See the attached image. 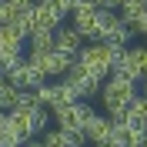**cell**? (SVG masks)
Returning <instances> with one entry per match:
<instances>
[{
	"instance_id": "obj_1",
	"label": "cell",
	"mask_w": 147,
	"mask_h": 147,
	"mask_svg": "<svg viewBox=\"0 0 147 147\" xmlns=\"http://www.w3.org/2000/svg\"><path fill=\"white\" fill-rule=\"evenodd\" d=\"M97 97L104 100V114H107L110 120H124L127 104L137 97V80H130V77H124V74H110L107 80L100 84Z\"/></svg>"
},
{
	"instance_id": "obj_2",
	"label": "cell",
	"mask_w": 147,
	"mask_h": 147,
	"mask_svg": "<svg viewBox=\"0 0 147 147\" xmlns=\"http://www.w3.org/2000/svg\"><path fill=\"white\" fill-rule=\"evenodd\" d=\"M74 67L77 70H84L87 77H94L97 84H104L110 77V50L107 44H84V50L77 54V60H74Z\"/></svg>"
},
{
	"instance_id": "obj_3",
	"label": "cell",
	"mask_w": 147,
	"mask_h": 147,
	"mask_svg": "<svg viewBox=\"0 0 147 147\" xmlns=\"http://www.w3.org/2000/svg\"><path fill=\"white\" fill-rule=\"evenodd\" d=\"M54 114V124L60 130H74V134H84V127H87V120H90L94 107L87 100H74V104H64V107L50 110Z\"/></svg>"
},
{
	"instance_id": "obj_4",
	"label": "cell",
	"mask_w": 147,
	"mask_h": 147,
	"mask_svg": "<svg viewBox=\"0 0 147 147\" xmlns=\"http://www.w3.org/2000/svg\"><path fill=\"white\" fill-rule=\"evenodd\" d=\"M34 94H37V104L47 107V110H57V107H64V104L77 100V94L67 87V80H44Z\"/></svg>"
},
{
	"instance_id": "obj_5",
	"label": "cell",
	"mask_w": 147,
	"mask_h": 147,
	"mask_svg": "<svg viewBox=\"0 0 147 147\" xmlns=\"http://www.w3.org/2000/svg\"><path fill=\"white\" fill-rule=\"evenodd\" d=\"M30 60H34V67L40 74H44V80H54V77H64L67 70H70V57L67 54H60V50H44V54H30Z\"/></svg>"
},
{
	"instance_id": "obj_6",
	"label": "cell",
	"mask_w": 147,
	"mask_h": 147,
	"mask_svg": "<svg viewBox=\"0 0 147 147\" xmlns=\"http://www.w3.org/2000/svg\"><path fill=\"white\" fill-rule=\"evenodd\" d=\"M74 30L84 40H97V30H100V10H97V3H77L74 7Z\"/></svg>"
},
{
	"instance_id": "obj_7",
	"label": "cell",
	"mask_w": 147,
	"mask_h": 147,
	"mask_svg": "<svg viewBox=\"0 0 147 147\" xmlns=\"http://www.w3.org/2000/svg\"><path fill=\"white\" fill-rule=\"evenodd\" d=\"M144 70H147V47H127V50H124V60H120L110 74H124L130 80H140Z\"/></svg>"
},
{
	"instance_id": "obj_8",
	"label": "cell",
	"mask_w": 147,
	"mask_h": 147,
	"mask_svg": "<svg viewBox=\"0 0 147 147\" xmlns=\"http://www.w3.org/2000/svg\"><path fill=\"white\" fill-rule=\"evenodd\" d=\"M7 80L13 84L17 90H37V87L44 84V74L37 70V67H34V60L27 57V60H20V64L7 74Z\"/></svg>"
},
{
	"instance_id": "obj_9",
	"label": "cell",
	"mask_w": 147,
	"mask_h": 147,
	"mask_svg": "<svg viewBox=\"0 0 147 147\" xmlns=\"http://www.w3.org/2000/svg\"><path fill=\"white\" fill-rule=\"evenodd\" d=\"M64 80H67V87L77 94V100H87V97H94V94L100 90V84L94 80V77H87L84 70H77L74 64H70V70L64 74Z\"/></svg>"
},
{
	"instance_id": "obj_10",
	"label": "cell",
	"mask_w": 147,
	"mask_h": 147,
	"mask_svg": "<svg viewBox=\"0 0 147 147\" xmlns=\"http://www.w3.org/2000/svg\"><path fill=\"white\" fill-rule=\"evenodd\" d=\"M110 130H114V120L107 117V114H97V110H94L90 114V120H87V127H84V137L90 140V144H107L110 140Z\"/></svg>"
},
{
	"instance_id": "obj_11",
	"label": "cell",
	"mask_w": 147,
	"mask_h": 147,
	"mask_svg": "<svg viewBox=\"0 0 147 147\" xmlns=\"http://www.w3.org/2000/svg\"><path fill=\"white\" fill-rule=\"evenodd\" d=\"M54 47L60 50V54H67L70 60H77V54L84 50V37L77 34L74 27H57V34H54Z\"/></svg>"
},
{
	"instance_id": "obj_12",
	"label": "cell",
	"mask_w": 147,
	"mask_h": 147,
	"mask_svg": "<svg viewBox=\"0 0 147 147\" xmlns=\"http://www.w3.org/2000/svg\"><path fill=\"white\" fill-rule=\"evenodd\" d=\"M54 34H57V30H34V34L27 37L30 54H44V50H54Z\"/></svg>"
},
{
	"instance_id": "obj_13",
	"label": "cell",
	"mask_w": 147,
	"mask_h": 147,
	"mask_svg": "<svg viewBox=\"0 0 147 147\" xmlns=\"http://www.w3.org/2000/svg\"><path fill=\"white\" fill-rule=\"evenodd\" d=\"M0 50H13V54H24V37H20L17 30L10 27V24H3V27H0Z\"/></svg>"
},
{
	"instance_id": "obj_14",
	"label": "cell",
	"mask_w": 147,
	"mask_h": 147,
	"mask_svg": "<svg viewBox=\"0 0 147 147\" xmlns=\"http://www.w3.org/2000/svg\"><path fill=\"white\" fill-rule=\"evenodd\" d=\"M17 100H20V90H17L10 80H3V84H0V110L10 114V110L17 107Z\"/></svg>"
},
{
	"instance_id": "obj_15",
	"label": "cell",
	"mask_w": 147,
	"mask_h": 147,
	"mask_svg": "<svg viewBox=\"0 0 147 147\" xmlns=\"http://www.w3.org/2000/svg\"><path fill=\"white\" fill-rule=\"evenodd\" d=\"M20 60H24V54H13V50H0V74L7 77V74L20 64Z\"/></svg>"
},
{
	"instance_id": "obj_16",
	"label": "cell",
	"mask_w": 147,
	"mask_h": 147,
	"mask_svg": "<svg viewBox=\"0 0 147 147\" xmlns=\"http://www.w3.org/2000/svg\"><path fill=\"white\" fill-rule=\"evenodd\" d=\"M13 17H17L13 3H10V0H0V27H3V24H10Z\"/></svg>"
},
{
	"instance_id": "obj_17",
	"label": "cell",
	"mask_w": 147,
	"mask_h": 147,
	"mask_svg": "<svg viewBox=\"0 0 147 147\" xmlns=\"http://www.w3.org/2000/svg\"><path fill=\"white\" fill-rule=\"evenodd\" d=\"M130 30H134V34H140V37H147V10H140V17L130 24Z\"/></svg>"
},
{
	"instance_id": "obj_18",
	"label": "cell",
	"mask_w": 147,
	"mask_h": 147,
	"mask_svg": "<svg viewBox=\"0 0 147 147\" xmlns=\"http://www.w3.org/2000/svg\"><path fill=\"white\" fill-rule=\"evenodd\" d=\"M20 147H44V140H34V137H30V140H24Z\"/></svg>"
},
{
	"instance_id": "obj_19",
	"label": "cell",
	"mask_w": 147,
	"mask_h": 147,
	"mask_svg": "<svg viewBox=\"0 0 147 147\" xmlns=\"http://www.w3.org/2000/svg\"><path fill=\"white\" fill-rule=\"evenodd\" d=\"M140 80H144V90H147V70H144V77H140Z\"/></svg>"
},
{
	"instance_id": "obj_20",
	"label": "cell",
	"mask_w": 147,
	"mask_h": 147,
	"mask_svg": "<svg viewBox=\"0 0 147 147\" xmlns=\"http://www.w3.org/2000/svg\"><path fill=\"white\" fill-rule=\"evenodd\" d=\"M77 3H97V0H77Z\"/></svg>"
},
{
	"instance_id": "obj_21",
	"label": "cell",
	"mask_w": 147,
	"mask_h": 147,
	"mask_svg": "<svg viewBox=\"0 0 147 147\" xmlns=\"http://www.w3.org/2000/svg\"><path fill=\"white\" fill-rule=\"evenodd\" d=\"M3 80H7V77H3V74H0V84H3Z\"/></svg>"
},
{
	"instance_id": "obj_22",
	"label": "cell",
	"mask_w": 147,
	"mask_h": 147,
	"mask_svg": "<svg viewBox=\"0 0 147 147\" xmlns=\"http://www.w3.org/2000/svg\"><path fill=\"white\" fill-rule=\"evenodd\" d=\"M140 97H144V94H140ZM144 100H147V97H144ZM144 120H147V114H144Z\"/></svg>"
},
{
	"instance_id": "obj_23",
	"label": "cell",
	"mask_w": 147,
	"mask_h": 147,
	"mask_svg": "<svg viewBox=\"0 0 147 147\" xmlns=\"http://www.w3.org/2000/svg\"><path fill=\"white\" fill-rule=\"evenodd\" d=\"M100 147H110V144H100Z\"/></svg>"
},
{
	"instance_id": "obj_24",
	"label": "cell",
	"mask_w": 147,
	"mask_h": 147,
	"mask_svg": "<svg viewBox=\"0 0 147 147\" xmlns=\"http://www.w3.org/2000/svg\"><path fill=\"white\" fill-rule=\"evenodd\" d=\"M144 7H147V0H144Z\"/></svg>"
},
{
	"instance_id": "obj_25",
	"label": "cell",
	"mask_w": 147,
	"mask_h": 147,
	"mask_svg": "<svg viewBox=\"0 0 147 147\" xmlns=\"http://www.w3.org/2000/svg\"><path fill=\"white\" fill-rule=\"evenodd\" d=\"M34 3H37V0H34Z\"/></svg>"
}]
</instances>
